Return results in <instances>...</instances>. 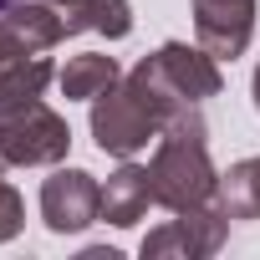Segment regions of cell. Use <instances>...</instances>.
Listing matches in <instances>:
<instances>
[{"label": "cell", "mask_w": 260, "mask_h": 260, "mask_svg": "<svg viewBox=\"0 0 260 260\" xmlns=\"http://www.w3.org/2000/svg\"><path fill=\"white\" fill-rule=\"evenodd\" d=\"M148 179H153V199L174 214L219 199V174L209 164V127H204L199 107H184L158 133L153 158H148Z\"/></svg>", "instance_id": "1"}, {"label": "cell", "mask_w": 260, "mask_h": 260, "mask_svg": "<svg viewBox=\"0 0 260 260\" xmlns=\"http://www.w3.org/2000/svg\"><path fill=\"white\" fill-rule=\"evenodd\" d=\"M6 169H11V164H6V153H0V174H6Z\"/></svg>", "instance_id": "17"}, {"label": "cell", "mask_w": 260, "mask_h": 260, "mask_svg": "<svg viewBox=\"0 0 260 260\" xmlns=\"http://www.w3.org/2000/svg\"><path fill=\"white\" fill-rule=\"evenodd\" d=\"M0 21H6L21 51H51L56 41H67V21L56 0H16V6L0 11Z\"/></svg>", "instance_id": "9"}, {"label": "cell", "mask_w": 260, "mask_h": 260, "mask_svg": "<svg viewBox=\"0 0 260 260\" xmlns=\"http://www.w3.org/2000/svg\"><path fill=\"white\" fill-rule=\"evenodd\" d=\"M224 235H230V214L219 199H209V204L179 209L169 224L148 230L138 250H143V260H204L224 245Z\"/></svg>", "instance_id": "5"}, {"label": "cell", "mask_w": 260, "mask_h": 260, "mask_svg": "<svg viewBox=\"0 0 260 260\" xmlns=\"http://www.w3.org/2000/svg\"><path fill=\"white\" fill-rule=\"evenodd\" d=\"M72 148V127L56 107H46L41 97L0 107V153L11 169H46L61 164Z\"/></svg>", "instance_id": "4"}, {"label": "cell", "mask_w": 260, "mask_h": 260, "mask_svg": "<svg viewBox=\"0 0 260 260\" xmlns=\"http://www.w3.org/2000/svg\"><path fill=\"white\" fill-rule=\"evenodd\" d=\"M41 219L51 235H82L102 219V184L87 169H56L41 184Z\"/></svg>", "instance_id": "6"}, {"label": "cell", "mask_w": 260, "mask_h": 260, "mask_svg": "<svg viewBox=\"0 0 260 260\" xmlns=\"http://www.w3.org/2000/svg\"><path fill=\"white\" fill-rule=\"evenodd\" d=\"M148 204H158V199H153L148 164L122 158V164L107 174V184H102V219H107V224H117V230H127V224L148 219Z\"/></svg>", "instance_id": "8"}, {"label": "cell", "mask_w": 260, "mask_h": 260, "mask_svg": "<svg viewBox=\"0 0 260 260\" xmlns=\"http://www.w3.org/2000/svg\"><path fill=\"white\" fill-rule=\"evenodd\" d=\"M250 97H255V112H260V67H255V77H250Z\"/></svg>", "instance_id": "16"}, {"label": "cell", "mask_w": 260, "mask_h": 260, "mask_svg": "<svg viewBox=\"0 0 260 260\" xmlns=\"http://www.w3.org/2000/svg\"><path fill=\"white\" fill-rule=\"evenodd\" d=\"M127 77H133L138 87H148L174 117L184 107H199V102L219 97V87H224L219 56H209L204 46H189V41H164L153 56H143Z\"/></svg>", "instance_id": "3"}, {"label": "cell", "mask_w": 260, "mask_h": 260, "mask_svg": "<svg viewBox=\"0 0 260 260\" xmlns=\"http://www.w3.org/2000/svg\"><path fill=\"white\" fill-rule=\"evenodd\" d=\"M51 77H56V67H51V56H41V51H26V56L6 61V67H0V107H16V102L41 97V92L51 87Z\"/></svg>", "instance_id": "12"}, {"label": "cell", "mask_w": 260, "mask_h": 260, "mask_svg": "<svg viewBox=\"0 0 260 260\" xmlns=\"http://www.w3.org/2000/svg\"><path fill=\"white\" fill-rule=\"evenodd\" d=\"M194 36L209 56L235 61L255 36V0H194Z\"/></svg>", "instance_id": "7"}, {"label": "cell", "mask_w": 260, "mask_h": 260, "mask_svg": "<svg viewBox=\"0 0 260 260\" xmlns=\"http://www.w3.org/2000/svg\"><path fill=\"white\" fill-rule=\"evenodd\" d=\"M61 21H67V36H82V31H97L107 41L133 36V6L127 0H67Z\"/></svg>", "instance_id": "10"}, {"label": "cell", "mask_w": 260, "mask_h": 260, "mask_svg": "<svg viewBox=\"0 0 260 260\" xmlns=\"http://www.w3.org/2000/svg\"><path fill=\"white\" fill-rule=\"evenodd\" d=\"M26 224V204H21V189L0 174V245H11Z\"/></svg>", "instance_id": "14"}, {"label": "cell", "mask_w": 260, "mask_h": 260, "mask_svg": "<svg viewBox=\"0 0 260 260\" xmlns=\"http://www.w3.org/2000/svg\"><path fill=\"white\" fill-rule=\"evenodd\" d=\"M169 122H174V112L127 72L102 97H92V143L112 158H138L148 143H158V133Z\"/></svg>", "instance_id": "2"}, {"label": "cell", "mask_w": 260, "mask_h": 260, "mask_svg": "<svg viewBox=\"0 0 260 260\" xmlns=\"http://www.w3.org/2000/svg\"><path fill=\"white\" fill-rule=\"evenodd\" d=\"M117 77H122V67H117V56H107V51H82V56H72V61L56 72L67 102H92V97H102Z\"/></svg>", "instance_id": "11"}, {"label": "cell", "mask_w": 260, "mask_h": 260, "mask_svg": "<svg viewBox=\"0 0 260 260\" xmlns=\"http://www.w3.org/2000/svg\"><path fill=\"white\" fill-rule=\"evenodd\" d=\"M56 6H67V0H56Z\"/></svg>", "instance_id": "18"}, {"label": "cell", "mask_w": 260, "mask_h": 260, "mask_svg": "<svg viewBox=\"0 0 260 260\" xmlns=\"http://www.w3.org/2000/svg\"><path fill=\"white\" fill-rule=\"evenodd\" d=\"M219 204L230 219H260V153L219 174Z\"/></svg>", "instance_id": "13"}, {"label": "cell", "mask_w": 260, "mask_h": 260, "mask_svg": "<svg viewBox=\"0 0 260 260\" xmlns=\"http://www.w3.org/2000/svg\"><path fill=\"white\" fill-rule=\"evenodd\" d=\"M16 56H26V51L16 46V36L6 31V21H0V67H6V61H16Z\"/></svg>", "instance_id": "15"}]
</instances>
